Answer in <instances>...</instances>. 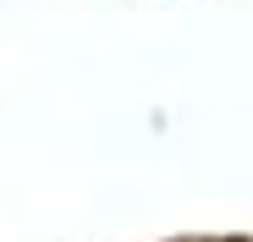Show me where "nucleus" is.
Masks as SVG:
<instances>
[]
</instances>
